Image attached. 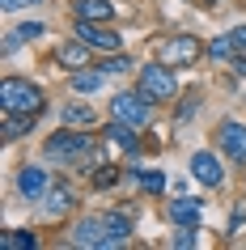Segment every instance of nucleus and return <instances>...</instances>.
<instances>
[{
  "label": "nucleus",
  "mask_w": 246,
  "mask_h": 250,
  "mask_svg": "<svg viewBox=\"0 0 246 250\" xmlns=\"http://www.w3.org/2000/svg\"><path fill=\"white\" fill-rule=\"evenodd\" d=\"M217 140H221V153L229 161H246V127L242 123H221Z\"/></svg>",
  "instance_id": "nucleus-8"
},
{
  "label": "nucleus",
  "mask_w": 246,
  "mask_h": 250,
  "mask_svg": "<svg viewBox=\"0 0 246 250\" xmlns=\"http://www.w3.org/2000/svg\"><path fill=\"white\" fill-rule=\"evenodd\" d=\"M77 17L81 21H111L115 17V4L111 0H77Z\"/></svg>",
  "instance_id": "nucleus-14"
},
{
  "label": "nucleus",
  "mask_w": 246,
  "mask_h": 250,
  "mask_svg": "<svg viewBox=\"0 0 246 250\" xmlns=\"http://www.w3.org/2000/svg\"><path fill=\"white\" fill-rule=\"evenodd\" d=\"M0 106L4 110H17V115H39L43 110V89L30 85V81H22V77H4V85H0Z\"/></svg>",
  "instance_id": "nucleus-1"
},
{
  "label": "nucleus",
  "mask_w": 246,
  "mask_h": 250,
  "mask_svg": "<svg viewBox=\"0 0 246 250\" xmlns=\"http://www.w3.org/2000/svg\"><path fill=\"white\" fill-rule=\"evenodd\" d=\"M102 136H106V145H115V148H123V153H136L140 148V140H136V127H128V123H111V127H102Z\"/></svg>",
  "instance_id": "nucleus-12"
},
{
  "label": "nucleus",
  "mask_w": 246,
  "mask_h": 250,
  "mask_svg": "<svg viewBox=\"0 0 246 250\" xmlns=\"http://www.w3.org/2000/svg\"><path fill=\"white\" fill-rule=\"evenodd\" d=\"M128 55H115V60H106V72H128Z\"/></svg>",
  "instance_id": "nucleus-25"
},
{
  "label": "nucleus",
  "mask_w": 246,
  "mask_h": 250,
  "mask_svg": "<svg viewBox=\"0 0 246 250\" xmlns=\"http://www.w3.org/2000/svg\"><path fill=\"white\" fill-rule=\"evenodd\" d=\"M39 246V237L26 233V229H9V233H0V250H34Z\"/></svg>",
  "instance_id": "nucleus-16"
},
{
  "label": "nucleus",
  "mask_w": 246,
  "mask_h": 250,
  "mask_svg": "<svg viewBox=\"0 0 246 250\" xmlns=\"http://www.w3.org/2000/svg\"><path fill=\"white\" fill-rule=\"evenodd\" d=\"M233 47H238V51H246V26L233 30Z\"/></svg>",
  "instance_id": "nucleus-27"
},
{
  "label": "nucleus",
  "mask_w": 246,
  "mask_h": 250,
  "mask_svg": "<svg viewBox=\"0 0 246 250\" xmlns=\"http://www.w3.org/2000/svg\"><path fill=\"white\" fill-rule=\"evenodd\" d=\"M77 39L89 42V47H98V51H119V34L102 30V21H81L77 17Z\"/></svg>",
  "instance_id": "nucleus-7"
},
{
  "label": "nucleus",
  "mask_w": 246,
  "mask_h": 250,
  "mask_svg": "<svg viewBox=\"0 0 246 250\" xmlns=\"http://www.w3.org/2000/svg\"><path fill=\"white\" fill-rule=\"evenodd\" d=\"M30 123H34V115H17V110H4V136H9V140L26 136V132H30Z\"/></svg>",
  "instance_id": "nucleus-18"
},
{
  "label": "nucleus",
  "mask_w": 246,
  "mask_h": 250,
  "mask_svg": "<svg viewBox=\"0 0 246 250\" xmlns=\"http://www.w3.org/2000/svg\"><path fill=\"white\" fill-rule=\"evenodd\" d=\"M140 93L149 102H170L179 93V81L170 72V64H144L140 68Z\"/></svg>",
  "instance_id": "nucleus-2"
},
{
  "label": "nucleus",
  "mask_w": 246,
  "mask_h": 250,
  "mask_svg": "<svg viewBox=\"0 0 246 250\" xmlns=\"http://www.w3.org/2000/svg\"><path fill=\"white\" fill-rule=\"evenodd\" d=\"M102 72H89V68H81V72H72V89L77 93H98L102 89Z\"/></svg>",
  "instance_id": "nucleus-19"
},
{
  "label": "nucleus",
  "mask_w": 246,
  "mask_h": 250,
  "mask_svg": "<svg viewBox=\"0 0 246 250\" xmlns=\"http://www.w3.org/2000/svg\"><path fill=\"white\" fill-rule=\"evenodd\" d=\"M43 30H47V26H43V21H22V26H17V34H13V39H17V42H26V39H39Z\"/></svg>",
  "instance_id": "nucleus-22"
},
{
  "label": "nucleus",
  "mask_w": 246,
  "mask_h": 250,
  "mask_svg": "<svg viewBox=\"0 0 246 250\" xmlns=\"http://www.w3.org/2000/svg\"><path fill=\"white\" fill-rule=\"evenodd\" d=\"M77 204V195L68 191V187H55V191H47V216H60V212H68Z\"/></svg>",
  "instance_id": "nucleus-17"
},
{
  "label": "nucleus",
  "mask_w": 246,
  "mask_h": 250,
  "mask_svg": "<svg viewBox=\"0 0 246 250\" xmlns=\"http://www.w3.org/2000/svg\"><path fill=\"white\" fill-rule=\"evenodd\" d=\"M195 115V98H187V102H182V110H179V119H182V123H187V119H191Z\"/></svg>",
  "instance_id": "nucleus-28"
},
{
  "label": "nucleus",
  "mask_w": 246,
  "mask_h": 250,
  "mask_svg": "<svg viewBox=\"0 0 246 250\" xmlns=\"http://www.w3.org/2000/svg\"><path fill=\"white\" fill-rule=\"evenodd\" d=\"M149 106H153V102H149L140 89H136V93H119V98H111V115H115L119 123H128V127L140 132V127H149V119H153Z\"/></svg>",
  "instance_id": "nucleus-3"
},
{
  "label": "nucleus",
  "mask_w": 246,
  "mask_h": 250,
  "mask_svg": "<svg viewBox=\"0 0 246 250\" xmlns=\"http://www.w3.org/2000/svg\"><path fill=\"white\" fill-rule=\"evenodd\" d=\"M233 51H238V47H233V34H229V39H217V42H212V47H208V55H212L217 64H225V60H229Z\"/></svg>",
  "instance_id": "nucleus-21"
},
{
  "label": "nucleus",
  "mask_w": 246,
  "mask_h": 250,
  "mask_svg": "<svg viewBox=\"0 0 246 250\" xmlns=\"http://www.w3.org/2000/svg\"><path fill=\"white\" fill-rule=\"evenodd\" d=\"M119 183V170H111V166H106V170H93V187H115Z\"/></svg>",
  "instance_id": "nucleus-24"
},
{
  "label": "nucleus",
  "mask_w": 246,
  "mask_h": 250,
  "mask_svg": "<svg viewBox=\"0 0 246 250\" xmlns=\"http://www.w3.org/2000/svg\"><path fill=\"white\" fill-rule=\"evenodd\" d=\"M132 178H136L149 195H161V191H166V174H132Z\"/></svg>",
  "instance_id": "nucleus-20"
},
{
  "label": "nucleus",
  "mask_w": 246,
  "mask_h": 250,
  "mask_svg": "<svg viewBox=\"0 0 246 250\" xmlns=\"http://www.w3.org/2000/svg\"><path fill=\"white\" fill-rule=\"evenodd\" d=\"M26 4H34V0H0V9H4V13H13V9H26Z\"/></svg>",
  "instance_id": "nucleus-26"
},
{
  "label": "nucleus",
  "mask_w": 246,
  "mask_h": 250,
  "mask_svg": "<svg viewBox=\"0 0 246 250\" xmlns=\"http://www.w3.org/2000/svg\"><path fill=\"white\" fill-rule=\"evenodd\" d=\"M200 60V39H191V34H179V39H166V47H161V64L170 68H187Z\"/></svg>",
  "instance_id": "nucleus-6"
},
{
  "label": "nucleus",
  "mask_w": 246,
  "mask_h": 250,
  "mask_svg": "<svg viewBox=\"0 0 246 250\" xmlns=\"http://www.w3.org/2000/svg\"><path fill=\"white\" fill-rule=\"evenodd\" d=\"M72 242H77V246H85V250H106V246H115V242H111V229H106V216H85V221H77Z\"/></svg>",
  "instance_id": "nucleus-5"
},
{
  "label": "nucleus",
  "mask_w": 246,
  "mask_h": 250,
  "mask_svg": "<svg viewBox=\"0 0 246 250\" xmlns=\"http://www.w3.org/2000/svg\"><path fill=\"white\" fill-rule=\"evenodd\" d=\"M200 216H204V208H200V199H174L170 204V221L174 225H200Z\"/></svg>",
  "instance_id": "nucleus-13"
},
{
  "label": "nucleus",
  "mask_w": 246,
  "mask_h": 250,
  "mask_svg": "<svg viewBox=\"0 0 246 250\" xmlns=\"http://www.w3.org/2000/svg\"><path fill=\"white\" fill-rule=\"evenodd\" d=\"M93 153V136L89 132H55L47 140V157L51 161H77Z\"/></svg>",
  "instance_id": "nucleus-4"
},
{
  "label": "nucleus",
  "mask_w": 246,
  "mask_h": 250,
  "mask_svg": "<svg viewBox=\"0 0 246 250\" xmlns=\"http://www.w3.org/2000/svg\"><path fill=\"white\" fill-rule=\"evenodd\" d=\"M17 191L26 199H43L47 195V170L43 166H26V170L17 174Z\"/></svg>",
  "instance_id": "nucleus-10"
},
{
  "label": "nucleus",
  "mask_w": 246,
  "mask_h": 250,
  "mask_svg": "<svg viewBox=\"0 0 246 250\" xmlns=\"http://www.w3.org/2000/svg\"><path fill=\"white\" fill-rule=\"evenodd\" d=\"M191 178L200 187H221L225 183V170H221V161L212 157V153H195L191 157Z\"/></svg>",
  "instance_id": "nucleus-9"
},
{
  "label": "nucleus",
  "mask_w": 246,
  "mask_h": 250,
  "mask_svg": "<svg viewBox=\"0 0 246 250\" xmlns=\"http://www.w3.org/2000/svg\"><path fill=\"white\" fill-rule=\"evenodd\" d=\"M233 72H238V77H246V55H238V60H233Z\"/></svg>",
  "instance_id": "nucleus-29"
},
{
  "label": "nucleus",
  "mask_w": 246,
  "mask_h": 250,
  "mask_svg": "<svg viewBox=\"0 0 246 250\" xmlns=\"http://www.w3.org/2000/svg\"><path fill=\"white\" fill-rule=\"evenodd\" d=\"M55 60H60V64L68 68V72H81V68L89 64V42H60V47H55Z\"/></svg>",
  "instance_id": "nucleus-11"
},
{
  "label": "nucleus",
  "mask_w": 246,
  "mask_h": 250,
  "mask_svg": "<svg viewBox=\"0 0 246 250\" xmlns=\"http://www.w3.org/2000/svg\"><path fill=\"white\" fill-rule=\"evenodd\" d=\"M60 119H64V127H89V123H98L93 106H85V102H68Z\"/></svg>",
  "instance_id": "nucleus-15"
},
{
  "label": "nucleus",
  "mask_w": 246,
  "mask_h": 250,
  "mask_svg": "<svg viewBox=\"0 0 246 250\" xmlns=\"http://www.w3.org/2000/svg\"><path fill=\"white\" fill-rule=\"evenodd\" d=\"M174 246H179V250H191V246H195L191 225H179V233H174Z\"/></svg>",
  "instance_id": "nucleus-23"
}]
</instances>
